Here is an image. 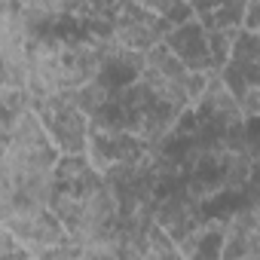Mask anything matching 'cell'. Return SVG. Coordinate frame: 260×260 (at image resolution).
Instances as JSON below:
<instances>
[{
	"label": "cell",
	"mask_w": 260,
	"mask_h": 260,
	"mask_svg": "<svg viewBox=\"0 0 260 260\" xmlns=\"http://www.w3.org/2000/svg\"><path fill=\"white\" fill-rule=\"evenodd\" d=\"M61 150L34 107L4 119L0 141V208L49 205L55 196Z\"/></svg>",
	"instance_id": "obj_1"
},
{
	"label": "cell",
	"mask_w": 260,
	"mask_h": 260,
	"mask_svg": "<svg viewBox=\"0 0 260 260\" xmlns=\"http://www.w3.org/2000/svg\"><path fill=\"white\" fill-rule=\"evenodd\" d=\"M138 89L147 95V101L175 110V113H190L202 95V83L205 74L190 71L166 43L150 49L141 58V71H138Z\"/></svg>",
	"instance_id": "obj_2"
},
{
	"label": "cell",
	"mask_w": 260,
	"mask_h": 260,
	"mask_svg": "<svg viewBox=\"0 0 260 260\" xmlns=\"http://www.w3.org/2000/svg\"><path fill=\"white\" fill-rule=\"evenodd\" d=\"M0 226L31 257L55 254L71 242L64 223L58 220V214L49 205H7V208H0Z\"/></svg>",
	"instance_id": "obj_3"
},
{
	"label": "cell",
	"mask_w": 260,
	"mask_h": 260,
	"mask_svg": "<svg viewBox=\"0 0 260 260\" xmlns=\"http://www.w3.org/2000/svg\"><path fill=\"white\" fill-rule=\"evenodd\" d=\"M92 37L107 40L119 52L144 58L150 49H156V46L166 43L169 28L150 10V4H119L116 13H113V19H110V25L101 28V31H95Z\"/></svg>",
	"instance_id": "obj_4"
},
{
	"label": "cell",
	"mask_w": 260,
	"mask_h": 260,
	"mask_svg": "<svg viewBox=\"0 0 260 260\" xmlns=\"http://www.w3.org/2000/svg\"><path fill=\"white\" fill-rule=\"evenodd\" d=\"M52 135L55 147L61 156H89V141H92V119L77 107L74 95H61L52 101H43L34 107Z\"/></svg>",
	"instance_id": "obj_5"
},
{
	"label": "cell",
	"mask_w": 260,
	"mask_h": 260,
	"mask_svg": "<svg viewBox=\"0 0 260 260\" xmlns=\"http://www.w3.org/2000/svg\"><path fill=\"white\" fill-rule=\"evenodd\" d=\"M199 205H202V199H196L190 190L169 193V196L156 199V205H153V223L166 236H172L175 242H184L196 226H202L208 220V217H202Z\"/></svg>",
	"instance_id": "obj_6"
},
{
	"label": "cell",
	"mask_w": 260,
	"mask_h": 260,
	"mask_svg": "<svg viewBox=\"0 0 260 260\" xmlns=\"http://www.w3.org/2000/svg\"><path fill=\"white\" fill-rule=\"evenodd\" d=\"M125 230V254L122 260H184L178 242L172 236H166L153 217L141 220V223H128Z\"/></svg>",
	"instance_id": "obj_7"
},
{
	"label": "cell",
	"mask_w": 260,
	"mask_h": 260,
	"mask_svg": "<svg viewBox=\"0 0 260 260\" xmlns=\"http://www.w3.org/2000/svg\"><path fill=\"white\" fill-rule=\"evenodd\" d=\"M166 46L196 74H208V71H220L214 64V52H211V40L208 31L202 28V22L193 16L190 22H184L181 28H175L166 37Z\"/></svg>",
	"instance_id": "obj_8"
},
{
	"label": "cell",
	"mask_w": 260,
	"mask_h": 260,
	"mask_svg": "<svg viewBox=\"0 0 260 260\" xmlns=\"http://www.w3.org/2000/svg\"><path fill=\"white\" fill-rule=\"evenodd\" d=\"M236 95L260 86V31H242L230 61L220 68Z\"/></svg>",
	"instance_id": "obj_9"
},
{
	"label": "cell",
	"mask_w": 260,
	"mask_h": 260,
	"mask_svg": "<svg viewBox=\"0 0 260 260\" xmlns=\"http://www.w3.org/2000/svg\"><path fill=\"white\" fill-rule=\"evenodd\" d=\"M0 260H34L10 233H4V236H0Z\"/></svg>",
	"instance_id": "obj_10"
}]
</instances>
